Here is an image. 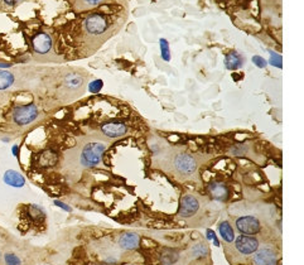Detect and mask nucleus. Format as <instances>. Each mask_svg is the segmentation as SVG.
I'll use <instances>...</instances> for the list:
<instances>
[{"instance_id": "31", "label": "nucleus", "mask_w": 304, "mask_h": 265, "mask_svg": "<svg viewBox=\"0 0 304 265\" xmlns=\"http://www.w3.org/2000/svg\"><path fill=\"white\" fill-rule=\"evenodd\" d=\"M2 142H4V143H9V142H10V138H7V137L2 138Z\"/></svg>"}, {"instance_id": "11", "label": "nucleus", "mask_w": 304, "mask_h": 265, "mask_svg": "<svg viewBox=\"0 0 304 265\" xmlns=\"http://www.w3.org/2000/svg\"><path fill=\"white\" fill-rule=\"evenodd\" d=\"M245 58L237 51H230L225 56V67L229 71H236L244 66Z\"/></svg>"}, {"instance_id": "20", "label": "nucleus", "mask_w": 304, "mask_h": 265, "mask_svg": "<svg viewBox=\"0 0 304 265\" xmlns=\"http://www.w3.org/2000/svg\"><path fill=\"white\" fill-rule=\"evenodd\" d=\"M268 53L270 55V58H269V65H271L273 67H277V68H282L283 67L282 56H280L279 53L270 51V49H268Z\"/></svg>"}, {"instance_id": "19", "label": "nucleus", "mask_w": 304, "mask_h": 265, "mask_svg": "<svg viewBox=\"0 0 304 265\" xmlns=\"http://www.w3.org/2000/svg\"><path fill=\"white\" fill-rule=\"evenodd\" d=\"M159 48H160V57H162L163 61H165V62H169L172 58L171 46H169V42L167 41L165 38L159 39Z\"/></svg>"}, {"instance_id": "17", "label": "nucleus", "mask_w": 304, "mask_h": 265, "mask_svg": "<svg viewBox=\"0 0 304 265\" xmlns=\"http://www.w3.org/2000/svg\"><path fill=\"white\" fill-rule=\"evenodd\" d=\"M15 81L14 73L7 70H0V91L9 89Z\"/></svg>"}, {"instance_id": "13", "label": "nucleus", "mask_w": 304, "mask_h": 265, "mask_svg": "<svg viewBox=\"0 0 304 265\" xmlns=\"http://www.w3.org/2000/svg\"><path fill=\"white\" fill-rule=\"evenodd\" d=\"M256 265H277V255L271 249H261L254 256Z\"/></svg>"}, {"instance_id": "10", "label": "nucleus", "mask_w": 304, "mask_h": 265, "mask_svg": "<svg viewBox=\"0 0 304 265\" xmlns=\"http://www.w3.org/2000/svg\"><path fill=\"white\" fill-rule=\"evenodd\" d=\"M3 182L7 186L14 188H22L25 186V178L22 173L14 169H8L3 174Z\"/></svg>"}, {"instance_id": "4", "label": "nucleus", "mask_w": 304, "mask_h": 265, "mask_svg": "<svg viewBox=\"0 0 304 265\" xmlns=\"http://www.w3.org/2000/svg\"><path fill=\"white\" fill-rule=\"evenodd\" d=\"M32 48L38 56L49 55L53 51V39L46 32H39L32 38Z\"/></svg>"}, {"instance_id": "15", "label": "nucleus", "mask_w": 304, "mask_h": 265, "mask_svg": "<svg viewBox=\"0 0 304 265\" xmlns=\"http://www.w3.org/2000/svg\"><path fill=\"white\" fill-rule=\"evenodd\" d=\"M109 2L110 0H72V5L77 12H87L96 9L97 7H101Z\"/></svg>"}, {"instance_id": "29", "label": "nucleus", "mask_w": 304, "mask_h": 265, "mask_svg": "<svg viewBox=\"0 0 304 265\" xmlns=\"http://www.w3.org/2000/svg\"><path fill=\"white\" fill-rule=\"evenodd\" d=\"M19 2H20V0H4L5 4L9 5V7H14V5L18 4Z\"/></svg>"}, {"instance_id": "27", "label": "nucleus", "mask_w": 304, "mask_h": 265, "mask_svg": "<svg viewBox=\"0 0 304 265\" xmlns=\"http://www.w3.org/2000/svg\"><path fill=\"white\" fill-rule=\"evenodd\" d=\"M206 235H207V238H208V240H212V241H213V244H215V246H218V245H220V243H218V240H217V236H216V234H215V231H213V230H210V229H208L207 231H206Z\"/></svg>"}, {"instance_id": "3", "label": "nucleus", "mask_w": 304, "mask_h": 265, "mask_svg": "<svg viewBox=\"0 0 304 265\" xmlns=\"http://www.w3.org/2000/svg\"><path fill=\"white\" fill-rule=\"evenodd\" d=\"M39 115V111L37 105L34 104H24L18 105L13 109L12 111V120L14 121L15 125L25 126L37 120Z\"/></svg>"}, {"instance_id": "33", "label": "nucleus", "mask_w": 304, "mask_h": 265, "mask_svg": "<svg viewBox=\"0 0 304 265\" xmlns=\"http://www.w3.org/2000/svg\"><path fill=\"white\" fill-rule=\"evenodd\" d=\"M101 265H104V264H101Z\"/></svg>"}, {"instance_id": "5", "label": "nucleus", "mask_w": 304, "mask_h": 265, "mask_svg": "<svg viewBox=\"0 0 304 265\" xmlns=\"http://www.w3.org/2000/svg\"><path fill=\"white\" fill-rule=\"evenodd\" d=\"M173 166L178 173L192 174L197 169V162L192 155L187 154V153H179L174 157Z\"/></svg>"}, {"instance_id": "22", "label": "nucleus", "mask_w": 304, "mask_h": 265, "mask_svg": "<svg viewBox=\"0 0 304 265\" xmlns=\"http://www.w3.org/2000/svg\"><path fill=\"white\" fill-rule=\"evenodd\" d=\"M102 87H104V81H102V80H94V81H91L89 84V91L91 92V94H97V92L101 91Z\"/></svg>"}, {"instance_id": "1", "label": "nucleus", "mask_w": 304, "mask_h": 265, "mask_svg": "<svg viewBox=\"0 0 304 265\" xmlns=\"http://www.w3.org/2000/svg\"><path fill=\"white\" fill-rule=\"evenodd\" d=\"M111 19L104 13H92L82 22V32L87 38H101L110 31Z\"/></svg>"}, {"instance_id": "8", "label": "nucleus", "mask_w": 304, "mask_h": 265, "mask_svg": "<svg viewBox=\"0 0 304 265\" xmlns=\"http://www.w3.org/2000/svg\"><path fill=\"white\" fill-rule=\"evenodd\" d=\"M235 246H236L237 251L245 255H250V254L255 253L259 248V241L254 236H245L241 235L236 238L235 241Z\"/></svg>"}, {"instance_id": "9", "label": "nucleus", "mask_w": 304, "mask_h": 265, "mask_svg": "<svg viewBox=\"0 0 304 265\" xmlns=\"http://www.w3.org/2000/svg\"><path fill=\"white\" fill-rule=\"evenodd\" d=\"M200 208V202L195 196H184L179 203V215L182 217H191L194 216L196 212Z\"/></svg>"}, {"instance_id": "7", "label": "nucleus", "mask_w": 304, "mask_h": 265, "mask_svg": "<svg viewBox=\"0 0 304 265\" xmlns=\"http://www.w3.org/2000/svg\"><path fill=\"white\" fill-rule=\"evenodd\" d=\"M101 132L105 137L111 138H121L128 132V126L120 121H109L101 125Z\"/></svg>"}, {"instance_id": "12", "label": "nucleus", "mask_w": 304, "mask_h": 265, "mask_svg": "<svg viewBox=\"0 0 304 265\" xmlns=\"http://www.w3.org/2000/svg\"><path fill=\"white\" fill-rule=\"evenodd\" d=\"M208 192H210L211 197L216 201H226L230 196V191L227 186L221 182H212L208 186Z\"/></svg>"}, {"instance_id": "26", "label": "nucleus", "mask_w": 304, "mask_h": 265, "mask_svg": "<svg viewBox=\"0 0 304 265\" xmlns=\"http://www.w3.org/2000/svg\"><path fill=\"white\" fill-rule=\"evenodd\" d=\"M53 203H54L56 206H57V207H60L61 210H63V211H66V212H72V208H71L70 206L67 205V203L62 202V201H60V200H54V201H53Z\"/></svg>"}, {"instance_id": "21", "label": "nucleus", "mask_w": 304, "mask_h": 265, "mask_svg": "<svg viewBox=\"0 0 304 265\" xmlns=\"http://www.w3.org/2000/svg\"><path fill=\"white\" fill-rule=\"evenodd\" d=\"M4 263L5 265H22V260L14 253H5L4 254Z\"/></svg>"}, {"instance_id": "23", "label": "nucleus", "mask_w": 304, "mask_h": 265, "mask_svg": "<svg viewBox=\"0 0 304 265\" xmlns=\"http://www.w3.org/2000/svg\"><path fill=\"white\" fill-rule=\"evenodd\" d=\"M207 248H206V245H203V244H198V245H196L194 249H192V254L196 256V258H200V256H205L206 254H207Z\"/></svg>"}, {"instance_id": "32", "label": "nucleus", "mask_w": 304, "mask_h": 265, "mask_svg": "<svg viewBox=\"0 0 304 265\" xmlns=\"http://www.w3.org/2000/svg\"><path fill=\"white\" fill-rule=\"evenodd\" d=\"M0 258H2V254H0Z\"/></svg>"}, {"instance_id": "18", "label": "nucleus", "mask_w": 304, "mask_h": 265, "mask_svg": "<svg viewBox=\"0 0 304 265\" xmlns=\"http://www.w3.org/2000/svg\"><path fill=\"white\" fill-rule=\"evenodd\" d=\"M82 84L84 78L80 75H77V73H70V75H67L65 77V85L71 90L78 89V87L82 86Z\"/></svg>"}, {"instance_id": "2", "label": "nucleus", "mask_w": 304, "mask_h": 265, "mask_svg": "<svg viewBox=\"0 0 304 265\" xmlns=\"http://www.w3.org/2000/svg\"><path fill=\"white\" fill-rule=\"evenodd\" d=\"M106 150V145L101 142H91L84 147L80 155V162L86 168L97 166L101 162L102 155Z\"/></svg>"}, {"instance_id": "6", "label": "nucleus", "mask_w": 304, "mask_h": 265, "mask_svg": "<svg viewBox=\"0 0 304 265\" xmlns=\"http://www.w3.org/2000/svg\"><path fill=\"white\" fill-rule=\"evenodd\" d=\"M236 227L241 234L255 235L260 232V221L254 216H242L237 219Z\"/></svg>"}, {"instance_id": "28", "label": "nucleus", "mask_w": 304, "mask_h": 265, "mask_svg": "<svg viewBox=\"0 0 304 265\" xmlns=\"http://www.w3.org/2000/svg\"><path fill=\"white\" fill-rule=\"evenodd\" d=\"M12 154L13 157L19 159V154H20V147L18 144H14L12 147Z\"/></svg>"}, {"instance_id": "25", "label": "nucleus", "mask_w": 304, "mask_h": 265, "mask_svg": "<svg viewBox=\"0 0 304 265\" xmlns=\"http://www.w3.org/2000/svg\"><path fill=\"white\" fill-rule=\"evenodd\" d=\"M245 152H246V149H245L244 145H237V147L232 148V149H231V153L234 155H236V157H240V155H244Z\"/></svg>"}, {"instance_id": "16", "label": "nucleus", "mask_w": 304, "mask_h": 265, "mask_svg": "<svg viewBox=\"0 0 304 265\" xmlns=\"http://www.w3.org/2000/svg\"><path fill=\"white\" fill-rule=\"evenodd\" d=\"M218 231H220L221 237L224 238L226 243H232V241L235 240L234 229H232L229 221H222L221 224L218 225Z\"/></svg>"}, {"instance_id": "24", "label": "nucleus", "mask_w": 304, "mask_h": 265, "mask_svg": "<svg viewBox=\"0 0 304 265\" xmlns=\"http://www.w3.org/2000/svg\"><path fill=\"white\" fill-rule=\"evenodd\" d=\"M251 60H253L254 65H255L256 67H259V68H265L266 66H268V62H266V60H265V58L261 57V56L255 55L253 58H251Z\"/></svg>"}, {"instance_id": "30", "label": "nucleus", "mask_w": 304, "mask_h": 265, "mask_svg": "<svg viewBox=\"0 0 304 265\" xmlns=\"http://www.w3.org/2000/svg\"><path fill=\"white\" fill-rule=\"evenodd\" d=\"M13 63H9V62H0V68H9L12 67Z\"/></svg>"}, {"instance_id": "14", "label": "nucleus", "mask_w": 304, "mask_h": 265, "mask_svg": "<svg viewBox=\"0 0 304 265\" xmlns=\"http://www.w3.org/2000/svg\"><path fill=\"white\" fill-rule=\"evenodd\" d=\"M140 237L135 232H124L119 238V245L124 250H134L139 246Z\"/></svg>"}]
</instances>
